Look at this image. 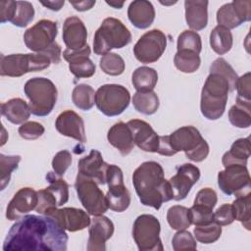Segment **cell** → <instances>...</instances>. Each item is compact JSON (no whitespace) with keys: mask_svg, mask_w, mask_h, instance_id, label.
<instances>
[{"mask_svg":"<svg viewBox=\"0 0 251 251\" xmlns=\"http://www.w3.org/2000/svg\"><path fill=\"white\" fill-rule=\"evenodd\" d=\"M68 234L49 216L25 215L10 228L3 243L4 251H66Z\"/></svg>","mask_w":251,"mask_h":251,"instance_id":"6da1fadb","label":"cell"},{"mask_svg":"<svg viewBox=\"0 0 251 251\" xmlns=\"http://www.w3.org/2000/svg\"><path fill=\"white\" fill-rule=\"evenodd\" d=\"M132 184L144 206L159 210L164 202L173 199L170 182L165 178L162 166L155 161L144 162L135 169Z\"/></svg>","mask_w":251,"mask_h":251,"instance_id":"7a4b0ae2","label":"cell"},{"mask_svg":"<svg viewBox=\"0 0 251 251\" xmlns=\"http://www.w3.org/2000/svg\"><path fill=\"white\" fill-rule=\"evenodd\" d=\"M228 92L230 90L227 79L219 73L210 72L201 91L202 115L210 121L220 119L225 113Z\"/></svg>","mask_w":251,"mask_h":251,"instance_id":"3957f363","label":"cell"},{"mask_svg":"<svg viewBox=\"0 0 251 251\" xmlns=\"http://www.w3.org/2000/svg\"><path fill=\"white\" fill-rule=\"evenodd\" d=\"M131 42V33L122 21L106 18L95 31L93 51L96 55H106L112 49H121Z\"/></svg>","mask_w":251,"mask_h":251,"instance_id":"277c9868","label":"cell"},{"mask_svg":"<svg viewBox=\"0 0 251 251\" xmlns=\"http://www.w3.org/2000/svg\"><path fill=\"white\" fill-rule=\"evenodd\" d=\"M24 91L29 100V109L32 115L38 117L48 116L54 109L58 91L55 84L45 77H32L28 79Z\"/></svg>","mask_w":251,"mask_h":251,"instance_id":"5b68a950","label":"cell"},{"mask_svg":"<svg viewBox=\"0 0 251 251\" xmlns=\"http://www.w3.org/2000/svg\"><path fill=\"white\" fill-rule=\"evenodd\" d=\"M168 136L175 153L183 151L186 158L193 162H202L209 154L210 149L207 141L202 137L199 130L192 126H181Z\"/></svg>","mask_w":251,"mask_h":251,"instance_id":"8992f818","label":"cell"},{"mask_svg":"<svg viewBox=\"0 0 251 251\" xmlns=\"http://www.w3.org/2000/svg\"><path fill=\"white\" fill-rule=\"evenodd\" d=\"M52 64L43 53L11 54L1 56L0 75L2 76L20 77L27 73L43 71Z\"/></svg>","mask_w":251,"mask_h":251,"instance_id":"52a82bcc","label":"cell"},{"mask_svg":"<svg viewBox=\"0 0 251 251\" xmlns=\"http://www.w3.org/2000/svg\"><path fill=\"white\" fill-rule=\"evenodd\" d=\"M130 93L121 84L101 85L95 93V104L98 110L108 117L121 115L129 105Z\"/></svg>","mask_w":251,"mask_h":251,"instance_id":"ba28073f","label":"cell"},{"mask_svg":"<svg viewBox=\"0 0 251 251\" xmlns=\"http://www.w3.org/2000/svg\"><path fill=\"white\" fill-rule=\"evenodd\" d=\"M161 226L159 220L149 214L138 216L132 226V237L140 251H162L160 238Z\"/></svg>","mask_w":251,"mask_h":251,"instance_id":"9c48e42d","label":"cell"},{"mask_svg":"<svg viewBox=\"0 0 251 251\" xmlns=\"http://www.w3.org/2000/svg\"><path fill=\"white\" fill-rule=\"evenodd\" d=\"M75 188L80 203L89 215L100 216L109 209L104 192L93 179L77 173Z\"/></svg>","mask_w":251,"mask_h":251,"instance_id":"30bf717a","label":"cell"},{"mask_svg":"<svg viewBox=\"0 0 251 251\" xmlns=\"http://www.w3.org/2000/svg\"><path fill=\"white\" fill-rule=\"evenodd\" d=\"M218 185L226 195L241 196L250 193L251 178L244 165H229L218 174Z\"/></svg>","mask_w":251,"mask_h":251,"instance_id":"8fae6325","label":"cell"},{"mask_svg":"<svg viewBox=\"0 0 251 251\" xmlns=\"http://www.w3.org/2000/svg\"><path fill=\"white\" fill-rule=\"evenodd\" d=\"M167 47V37L160 29H152L145 32L137 40L133 47L135 58L143 63L157 62Z\"/></svg>","mask_w":251,"mask_h":251,"instance_id":"7c38bea8","label":"cell"},{"mask_svg":"<svg viewBox=\"0 0 251 251\" xmlns=\"http://www.w3.org/2000/svg\"><path fill=\"white\" fill-rule=\"evenodd\" d=\"M58 34V27L55 22L40 20L34 25L27 28L24 34L25 46L35 53L48 49L55 41Z\"/></svg>","mask_w":251,"mask_h":251,"instance_id":"4fadbf2b","label":"cell"},{"mask_svg":"<svg viewBox=\"0 0 251 251\" xmlns=\"http://www.w3.org/2000/svg\"><path fill=\"white\" fill-rule=\"evenodd\" d=\"M251 20V1H232L223 5L217 12L218 25L227 29L239 26Z\"/></svg>","mask_w":251,"mask_h":251,"instance_id":"5bb4252c","label":"cell"},{"mask_svg":"<svg viewBox=\"0 0 251 251\" xmlns=\"http://www.w3.org/2000/svg\"><path fill=\"white\" fill-rule=\"evenodd\" d=\"M44 215L53 218L65 230L71 232L84 229L90 225L91 222L89 214L86 211L73 207L61 209L52 208L46 211Z\"/></svg>","mask_w":251,"mask_h":251,"instance_id":"9a60e30c","label":"cell"},{"mask_svg":"<svg viewBox=\"0 0 251 251\" xmlns=\"http://www.w3.org/2000/svg\"><path fill=\"white\" fill-rule=\"evenodd\" d=\"M200 178V170L192 164H183L176 170V174L169 179L173 199L180 201L188 195L192 186Z\"/></svg>","mask_w":251,"mask_h":251,"instance_id":"2e32d148","label":"cell"},{"mask_svg":"<svg viewBox=\"0 0 251 251\" xmlns=\"http://www.w3.org/2000/svg\"><path fill=\"white\" fill-rule=\"evenodd\" d=\"M37 203V191L31 187H23L16 192L9 202L6 209V218L9 221H18L30 211L35 210Z\"/></svg>","mask_w":251,"mask_h":251,"instance_id":"e0dca14e","label":"cell"},{"mask_svg":"<svg viewBox=\"0 0 251 251\" xmlns=\"http://www.w3.org/2000/svg\"><path fill=\"white\" fill-rule=\"evenodd\" d=\"M113 222L103 216H94L88 228V241L86 249L88 251H105L106 241L110 239L114 233Z\"/></svg>","mask_w":251,"mask_h":251,"instance_id":"ac0fdd59","label":"cell"},{"mask_svg":"<svg viewBox=\"0 0 251 251\" xmlns=\"http://www.w3.org/2000/svg\"><path fill=\"white\" fill-rule=\"evenodd\" d=\"M91 53L88 44L79 50L65 49L63 58L69 63L70 72L76 78H87L95 74V64L89 59Z\"/></svg>","mask_w":251,"mask_h":251,"instance_id":"d6986e66","label":"cell"},{"mask_svg":"<svg viewBox=\"0 0 251 251\" xmlns=\"http://www.w3.org/2000/svg\"><path fill=\"white\" fill-rule=\"evenodd\" d=\"M129 126L133 142L143 151L157 153L160 143V135L156 133L153 127L143 120H130L127 123Z\"/></svg>","mask_w":251,"mask_h":251,"instance_id":"ffe728a7","label":"cell"},{"mask_svg":"<svg viewBox=\"0 0 251 251\" xmlns=\"http://www.w3.org/2000/svg\"><path fill=\"white\" fill-rule=\"evenodd\" d=\"M55 127L62 135L74 138L81 143L86 142L84 122L78 114L72 110L64 111L57 117Z\"/></svg>","mask_w":251,"mask_h":251,"instance_id":"44dd1931","label":"cell"},{"mask_svg":"<svg viewBox=\"0 0 251 251\" xmlns=\"http://www.w3.org/2000/svg\"><path fill=\"white\" fill-rule=\"evenodd\" d=\"M108 165L104 162L102 154L98 150L92 149L89 155L78 161L77 169L82 176L93 179L98 184H105Z\"/></svg>","mask_w":251,"mask_h":251,"instance_id":"7402d4cb","label":"cell"},{"mask_svg":"<svg viewBox=\"0 0 251 251\" xmlns=\"http://www.w3.org/2000/svg\"><path fill=\"white\" fill-rule=\"evenodd\" d=\"M63 40L67 49L79 50L87 45V29L77 17H69L63 25Z\"/></svg>","mask_w":251,"mask_h":251,"instance_id":"603a6c76","label":"cell"},{"mask_svg":"<svg viewBox=\"0 0 251 251\" xmlns=\"http://www.w3.org/2000/svg\"><path fill=\"white\" fill-rule=\"evenodd\" d=\"M155 9L151 2L146 0L132 1L127 9L129 22L137 28L149 27L155 20Z\"/></svg>","mask_w":251,"mask_h":251,"instance_id":"cb8c5ba5","label":"cell"},{"mask_svg":"<svg viewBox=\"0 0 251 251\" xmlns=\"http://www.w3.org/2000/svg\"><path fill=\"white\" fill-rule=\"evenodd\" d=\"M107 139L123 156L128 155L134 147L131 130L127 124L124 122L116 123L110 127L107 133Z\"/></svg>","mask_w":251,"mask_h":251,"instance_id":"d4e9b609","label":"cell"},{"mask_svg":"<svg viewBox=\"0 0 251 251\" xmlns=\"http://www.w3.org/2000/svg\"><path fill=\"white\" fill-rule=\"evenodd\" d=\"M208 1H184L185 21L193 30H202L208 24Z\"/></svg>","mask_w":251,"mask_h":251,"instance_id":"484cf974","label":"cell"},{"mask_svg":"<svg viewBox=\"0 0 251 251\" xmlns=\"http://www.w3.org/2000/svg\"><path fill=\"white\" fill-rule=\"evenodd\" d=\"M27 103L21 98H13L1 104V114L14 125L25 123L30 116Z\"/></svg>","mask_w":251,"mask_h":251,"instance_id":"4316f807","label":"cell"},{"mask_svg":"<svg viewBox=\"0 0 251 251\" xmlns=\"http://www.w3.org/2000/svg\"><path fill=\"white\" fill-rule=\"evenodd\" d=\"M250 157V138H238L236 139L230 149L226 151L223 158L222 163L224 167L229 165H247V161Z\"/></svg>","mask_w":251,"mask_h":251,"instance_id":"83f0119b","label":"cell"},{"mask_svg":"<svg viewBox=\"0 0 251 251\" xmlns=\"http://www.w3.org/2000/svg\"><path fill=\"white\" fill-rule=\"evenodd\" d=\"M105 196L108 208L112 211L121 213L129 207L130 193L124 182L108 185V192Z\"/></svg>","mask_w":251,"mask_h":251,"instance_id":"f1b7e54d","label":"cell"},{"mask_svg":"<svg viewBox=\"0 0 251 251\" xmlns=\"http://www.w3.org/2000/svg\"><path fill=\"white\" fill-rule=\"evenodd\" d=\"M158 81V74L153 68L139 67L133 73L131 76V82L136 91L146 92L152 91Z\"/></svg>","mask_w":251,"mask_h":251,"instance_id":"f546056e","label":"cell"},{"mask_svg":"<svg viewBox=\"0 0 251 251\" xmlns=\"http://www.w3.org/2000/svg\"><path fill=\"white\" fill-rule=\"evenodd\" d=\"M233 44V37L229 29L217 25L210 33V45L211 48L219 55L227 53Z\"/></svg>","mask_w":251,"mask_h":251,"instance_id":"4dcf8cb0","label":"cell"},{"mask_svg":"<svg viewBox=\"0 0 251 251\" xmlns=\"http://www.w3.org/2000/svg\"><path fill=\"white\" fill-rule=\"evenodd\" d=\"M132 104L138 113L143 115H153L158 111L160 101L153 90L146 92L136 91L132 97Z\"/></svg>","mask_w":251,"mask_h":251,"instance_id":"1f68e13d","label":"cell"},{"mask_svg":"<svg viewBox=\"0 0 251 251\" xmlns=\"http://www.w3.org/2000/svg\"><path fill=\"white\" fill-rule=\"evenodd\" d=\"M95 91L85 83L77 84L72 93V101L78 109L82 111H89L95 104Z\"/></svg>","mask_w":251,"mask_h":251,"instance_id":"d6a6232c","label":"cell"},{"mask_svg":"<svg viewBox=\"0 0 251 251\" xmlns=\"http://www.w3.org/2000/svg\"><path fill=\"white\" fill-rule=\"evenodd\" d=\"M175 66L177 70L185 74L196 72L201 64L199 54L189 50H178L174 58Z\"/></svg>","mask_w":251,"mask_h":251,"instance_id":"836d02e7","label":"cell"},{"mask_svg":"<svg viewBox=\"0 0 251 251\" xmlns=\"http://www.w3.org/2000/svg\"><path fill=\"white\" fill-rule=\"evenodd\" d=\"M167 221L170 226L175 230L188 228L191 226L188 208L180 205L172 206L167 212Z\"/></svg>","mask_w":251,"mask_h":251,"instance_id":"e575fe53","label":"cell"},{"mask_svg":"<svg viewBox=\"0 0 251 251\" xmlns=\"http://www.w3.org/2000/svg\"><path fill=\"white\" fill-rule=\"evenodd\" d=\"M231 206L233 209L235 220L239 221L247 230H250L251 194L248 193L246 195L237 196Z\"/></svg>","mask_w":251,"mask_h":251,"instance_id":"d590c367","label":"cell"},{"mask_svg":"<svg viewBox=\"0 0 251 251\" xmlns=\"http://www.w3.org/2000/svg\"><path fill=\"white\" fill-rule=\"evenodd\" d=\"M46 178L49 181V186L47 188L56 198L58 207L66 204L69 200V184L63 178L51 172L47 174Z\"/></svg>","mask_w":251,"mask_h":251,"instance_id":"8d00e7d4","label":"cell"},{"mask_svg":"<svg viewBox=\"0 0 251 251\" xmlns=\"http://www.w3.org/2000/svg\"><path fill=\"white\" fill-rule=\"evenodd\" d=\"M194 236L195 238L204 244H210L216 242L222 234V227L219 224L215 221L212 223L202 225V226H195L194 227Z\"/></svg>","mask_w":251,"mask_h":251,"instance_id":"74e56055","label":"cell"},{"mask_svg":"<svg viewBox=\"0 0 251 251\" xmlns=\"http://www.w3.org/2000/svg\"><path fill=\"white\" fill-rule=\"evenodd\" d=\"M21 156L0 154V189L4 190L8 185L12 173L17 170Z\"/></svg>","mask_w":251,"mask_h":251,"instance_id":"f35d334b","label":"cell"},{"mask_svg":"<svg viewBox=\"0 0 251 251\" xmlns=\"http://www.w3.org/2000/svg\"><path fill=\"white\" fill-rule=\"evenodd\" d=\"M251 106L235 104L228 111L230 124L239 128H248L251 126Z\"/></svg>","mask_w":251,"mask_h":251,"instance_id":"ab89813d","label":"cell"},{"mask_svg":"<svg viewBox=\"0 0 251 251\" xmlns=\"http://www.w3.org/2000/svg\"><path fill=\"white\" fill-rule=\"evenodd\" d=\"M100 69L109 75H120L124 73L126 64L124 59L116 53H107L99 61Z\"/></svg>","mask_w":251,"mask_h":251,"instance_id":"60d3db41","label":"cell"},{"mask_svg":"<svg viewBox=\"0 0 251 251\" xmlns=\"http://www.w3.org/2000/svg\"><path fill=\"white\" fill-rule=\"evenodd\" d=\"M34 8L28 1H17L15 15L11 21L18 27H25L34 18Z\"/></svg>","mask_w":251,"mask_h":251,"instance_id":"b9f144b4","label":"cell"},{"mask_svg":"<svg viewBox=\"0 0 251 251\" xmlns=\"http://www.w3.org/2000/svg\"><path fill=\"white\" fill-rule=\"evenodd\" d=\"M176 48H177V51L189 50L197 54H200L202 50L201 37L196 31L184 30L177 37Z\"/></svg>","mask_w":251,"mask_h":251,"instance_id":"7bdbcfd3","label":"cell"},{"mask_svg":"<svg viewBox=\"0 0 251 251\" xmlns=\"http://www.w3.org/2000/svg\"><path fill=\"white\" fill-rule=\"evenodd\" d=\"M210 72H216L224 75L228 81L230 91H233L236 88L238 75L233 68L224 58L216 59L210 66Z\"/></svg>","mask_w":251,"mask_h":251,"instance_id":"ee69618b","label":"cell"},{"mask_svg":"<svg viewBox=\"0 0 251 251\" xmlns=\"http://www.w3.org/2000/svg\"><path fill=\"white\" fill-rule=\"evenodd\" d=\"M188 214L191 225L194 226H202L212 223L214 221L213 209L204 206L193 204V206L188 209Z\"/></svg>","mask_w":251,"mask_h":251,"instance_id":"f6af8a7d","label":"cell"},{"mask_svg":"<svg viewBox=\"0 0 251 251\" xmlns=\"http://www.w3.org/2000/svg\"><path fill=\"white\" fill-rule=\"evenodd\" d=\"M173 249L175 251L180 250H195L197 248V243L193 235L185 230H177L172 239Z\"/></svg>","mask_w":251,"mask_h":251,"instance_id":"bcb514c9","label":"cell"},{"mask_svg":"<svg viewBox=\"0 0 251 251\" xmlns=\"http://www.w3.org/2000/svg\"><path fill=\"white\" fill-rule=\"evenodd\" d=\"M236 103L246 106H251L250 99V73H246L242 76L238 77L236 83Z\"/></svg>","mask_w":251,"mask_h":251,"instance_id":"7dc6e473","label":"cell"},{"mask_svg":"<svg viewBox=\"0 0 251 251\" xmlns=\"http://www.w3.org/2000/svg\"><path fill=\"white\" fill-rule=\"evenodd\" d=\"M72 164V154L68 150H62L55 154L53 160H52V169L54 174L62 177L66 171L69 169V167Z\"/></svg>","mask_w":251,"mask_h":251,"instance_id":"c3c4849f","label":"cell"},{"mask_svg":"<svg viewBox=\"0 0 251 251\" xmlns=\"http://www.w3.org/2000/svg\"><path fill=\"white\" fill-rule=\"evenodd\" d=\"M45 131L44 126L38 122H26L22 124L18 132L20 136L26 140H34L39 138Z\"/></svg>","mask_w":251,"mask_h":251,"instance_id":"681fc988","label":"cell"},{"mask_svg":"<svg viewBox=\"0 0 251 251\" xmlns=\"http://www.w3.org/2000/svg\"><path fill=\"white\" fill-rule=\"evenodd\" d=\"M218 202V197L217 193L214 189L210 187H205L199 190L196 194V197L194 199V204L195 205H200L204 206L210 209H214Z\"/></svg>","mask_w":251,"mask_h":251,"instance_id":"f907efd6","label":"cell"},{"mask_svg":"<svg viewBox=\"0 0 251 251\" xmlns=\"http://www.w3.org/2000/svg\"><path fill=\"white\" fill-rule=\"evenodd\" d=\"M214 221L222 226L230 225L235 221L231 204H223L214 213Z\"/></svg>","mask_w":251,"mask_h":251,"instance_id":"816d5d0a","label":"cell"},{"mask_svg":"<svg viewBox=\"0 0 251 251\" xmlns=\"http://www.w3.org/2000/svg\"><path fill=\"white\" fill-rule=\"evenodd\" d=\"M17 8V1H1L0 2V21L2 24L11 22Z\"/></svg>","mask_w":251,"mask_h":251,"instance_id":"f5cc1de1","label":"cell"},{"mask_svg":"<svg viewBox=\"0 0 251 251\" xmlns=\"http://www.w3.org/2000/svg\"><path fill=\"white\" fill-rule=\"evenodd\" d=\"M61 46L57 42H54L48 49L40 53L45 54L51 60L52 64H59L61 62Z\"/></svg>","mask_w":251,"mask_h":251,"instance_id":"db71d44e","label":"cell"},{"mask_svg":"<svg viewBox=\"0 0 251 251\" xmlns=\"http://www.w3.org/2000/svg\"><path fill=\"white\" fill-rule=\"evenodd\" d=\"M157 153L160 155H164V156L176 155L175 151L172 149V147L170 145L168 135H160V143H159V149H158Z\"/></svg>","mask_w":251,"mask_h":251,"instance_id":"11a10c76","label":"cell"},{"mask_svg":"<svg viewBox=\"0 0 251 251\" xmlns=\"http://www.w3.org/2000/svg\"><path fill=\"white\" fill-rule=\"evenodd\" d=\"M95 1H78V2H75V1H70V4L76 10L79 12H84L87 10H90L94 5H95Z\"/></svg>","mask_w":251,"mask_h":251,"instance_id":"9f6ffc18","label":"cell"},{"mask_svg":"<svg viewBox=\"0 0 251 251\" xmlns=\"http://www.w3.org/2000/svg\"><path fill=\"white\" fill-rule=\"evenodd\" d=\"M41 4L46 8H48L49 10L59 11L64 6L65 1L64 0L63 1H47V2H41Z\"/></svg>","mask_w":251,"mask_h":251,"instance_id":"6f0895ef","label":"cell"},{"mask_svg":"<svg viewBox=\"0 0 251 251\" xmlns=\"http://www.w3.org/2000/svg\"><path fill=\"white\" fill-rule=\"evenodd\" d=\"M106 3L110 6H112L115 9H121L124 6V2H116V1H110L109 2V1H107Z\"/></svg>","mask_w":251,"mask_h":251,"instance_id":"680465c9","label":"cell"}]
</instances>
